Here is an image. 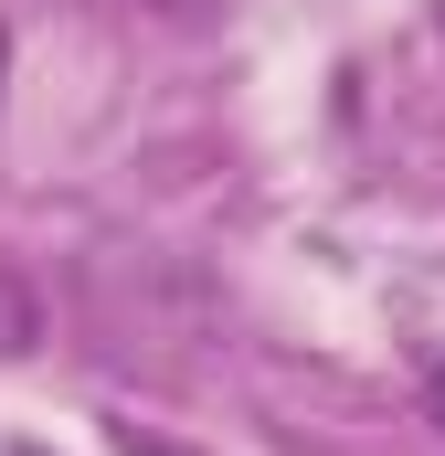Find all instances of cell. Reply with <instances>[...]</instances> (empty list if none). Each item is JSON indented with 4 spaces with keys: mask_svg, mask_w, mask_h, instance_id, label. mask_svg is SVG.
I'll return each mask as SVG.
<instances>
[{
    "mask_svg": "<svg viewBox=\"0 0 445 456\" xmlns=\"http://www.w3.org/2000/svg\"><path fill=\"white\" fill-rule=\"evenodd\" d=\"M117 456H191V446H170V436H149V425H117Z\"/></svg>",
    "mask_w": 445,
    "mask_h": 456,
    "instance_id": "obj_2",
    "label": "cell"
},
{
    "mask_svg": "<svg viewBox=\"0 0 445 456\" xmlns=\"http://www.w3.org/2000/svg\"><path fill=\"white\" fill-rule=\"evenodd\" d=\"M435 21H445V11H435Z\"/></svg>",
    "mask_w": 445,
    "mask_h": 456,
    "instance_id": "obj_5",
    "label": "cell"
},
{
    "mask_svg": "<svg viewBox=\"0 0 445 456\" xmlns=\"http://www.w3.org/2000/svg\"><path fill=\"white\" fill-rule=\"evenodd\" d=\"M0 53H11V43H0Z\"/></svg>",
    "mask_w": 445,
    "mask_h": 456,
    "instance_id": "obj_4",
    "label": "cell"
},
{
    "mask_svg": "<svg viewBox=\"0 0 445 456\" xmlns=\"http://www.w3.org/2000/svg\"><path fill=\"white\" fill-rule=\"evenodd\" d=\"M21 350H43V297H32V276L0 255V361H21Z\"/></svg>",
    "mask_w": 445,
    "mask_h": 456,
    "instance_id": "obj_1",
    "label": "cell"
},
{
    "mask_svg": "<svg viewBox=\"0 0 445 456\" xmlns=\"http://www.w3.org/2000/svg\"><path fill=\"white\" fill-rule=\"evenodd\" d=\"M21 456H43V446H21Z\"/></svg>",
    "mask_w": 445,
    "mask_h": 456,
    "instance_id": "obj_3",
    "label": "cell"
}]
</instances>
